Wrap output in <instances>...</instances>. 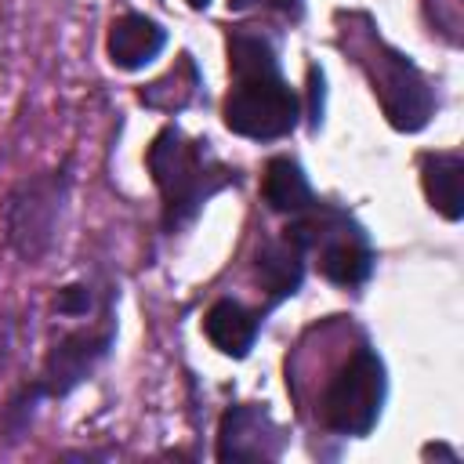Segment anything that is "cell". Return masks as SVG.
Returning <instances> with one entry per match:
<instances>
[{"mask_svg": "<svg viewBox=\"0 0 464 464\" xmlns=\"http://www.w3.org/2000/svg\"><path fill=\"white\" fill-rule=\"evenodd\" d=\"M228 69H232V91L225 98L228 130L243 138L272 141L297 127L301 102L283 80L276 51L265 36L246 29L228 33Z\"/></svg>", "mask_w": 464, "mask_h": 464, "instance_id": "cell-1", "label": "cell"}, {"mask_svg": "<svg viewBox=\"0 0 464 464\" xmlns=\"http://www.w3.org/2000/svg\"><path fill=\"white\" fill-rule=\"evenodd\" d=\"M149 170L163 196V225L167 232H178L188 225L203 203L228 188L236 181V170H228L207 141L185 138L178 127H163L149 145Z\"/></svg>", "mask_w": 464, "mask_h": 464, "instance_id": "cell-2", "label": "cell"}, {"mask_svg": "<svg viewBox=\"0 0 464 464\" xmlns=\"http://www.w3.org/2000/svg\"><path fill=\"white\" fill-rule=\"evenodd\" d=\"M362 29H341V44L355 54L359 69L370 76L373 83V94L388 116V123L395 130H420L428 120H431V109H435V98H431V87L428 80L420 76V69L399 54L395 47H388L366 18H359Z\"/></svg>", "mask_w": 464, "mask_h": 464, "instance_id": "cell-3", "label": "cell"}, {"mask_svg": "<svg viewBox=\"0 0 464 464\" xmlns=\"http://www.w3.org/2000/svg\"><path fill=\"white\" fill-rule=\"evenodd\" d=\"M286 232L304 246V254H315L319 272L337 286H359L373 268V250L362 228L330 203L312 199Z\"/></svg>", "mask_w": 464, "mask_h": 464, "instance_id": "cell-4", "label": "cell"}, {"mask_svg": "<svg viewBox=\"0 0 464 464\" xmlns=\"http://www.w3.org/2000/svg\"><path fill=\"white\" fill-rule=\"evenodd\" d=\"M384 402V362L370 348H355L323 395V420L337 435H366Z\"/></svg>", "mask_w": 464, "mask_h": 464, "instance_id": "cell-5", "label": "cell"}, {"mask_svg": "<svg viewBox=\"0 0 464 464\" xmlns=\"http://www.w3.org/2000/svg\"><path fill=\"white\" fill-rule=\"evenodd\" d=\"M65 170L54 174H40L22 181L4 210L7 221V243L14 246L18 257L25 261H40L47 254V246L54 243V225L62 214V199H65Z\"/></svg>", "mask_w": 464, "mask_h": 464, "instance_id": "cell-6", "label": "cell"}, {"mask_svg": "<svg viewBox=\"0 0 464 464\" xmlns=\"http://www.w3.org/2000/svg\"><path fill=\"white\" fill-rule=\"evenodd\" d=\"M283 450V435L257 406H232L221 417L218 460H272Z\"/></svg>", "mask_w": 464, "mask_h": 464, "instance_id": "cell-7", "label": "cell"}, {"mask_svg": "<svg viewBox=\"0 0 464 464\" xmlns=\"http://www.w3.org/2000/svg\"><path fill=\"white\" fill-rule=\"evenodd\" d=\"M105 348H109V330H105V334H87V330H83V334H69L62 344L51 348L40 388H44L47 395H65V392H72V388L94 370V362L105 355Z\"/></svg>", "mask_w": 464, "mask_h": 464, "instance_id": "cell-8", "label": "cell"}, {"mask_svg": "<svg viewBox=\"0 0 464 464\" xmlns=\"http://www.w3.org/2000/svg\"><path fill=\"white\" fill-rule=\"evenodd\" d=\"M163 44H167L163 25H156L145 14H120L112 22V29H109V44L105 47H109L112 65L141 69V65H149L163 51Z\"/></svg>", "mask_w": 464, "mask_h": 464, "instance_id": "cell-9", "label": "cell"}, {"mask_svg": "<svg viewBox=\"0 0 464 464\" xmlns=\"http://www.w3.org/2000/svg\"><path fill=\"white\" fill-rule=\"evenodd\" d=\"M254 272H257V283L272 297H286V294H294L301 286V276H304V246L290 232L279 236V239H268L257 250Z\"/></svg>", "mask_w": 464, "mask_h": 464, "instance_id": "cell-10", "label": "cell"}, {"mask_svg": "<svg viewBox=\"0 0 464 464\" xmlns=\"http://www.w3.org/2000/svg\"><path fill=\"white\" fill-rule=\"evenodd\" d=\"M460 181H464V160H460V152H424L420 156V185H424V196L450 221H457L464 214Z\"/></svg>", "mask_w": 464, "mask_h": 464, "instance_id": "cell-11", "label": "cell"}, {"mask_svg": "<svg viewBox=\"0 0 464 464\" xmlns=\"http://www.w3.org/2000/svg\"><path fill=\"white\" fill-rule=\"evenodd\" d=\"M203 330H207V337H210V344L218 352L243 359L250 352L254 337H257V315L246 312L239 301H228L225 297V301H214L210 304V312L203 319Z\"/></svg>", "mask_w": 464, "mask_h": 464, "instance_id": "cell-12", "label": "cell"}, {"mask_svg": "<svg viewBox=\"0 0 464 464\" xmlns=\"http://www.w3.org/2000/svg\"><path fill=\"white\" fill-rule=\"evenodd\" d=\"M261 196L272 210L279 214H301L308 203H312V185L304 178V170L286 160V156H276L268 160L265 167V178H261Z\"/></svg>", "mask_w": 464, "mask_h": 464, "instance_id": "cell-13", "label": "cell"}, {"mask_svg": "<svg viewBox=\"0 0 464 464\" xmlns=\"http://www.w3.org/2000/svg\"><path fill=\"white\" fill-rule=\"evenodd\" d=\"M196 91H199L196 62L188 54H181L167 76H160L149 87H141V102L152 105V109H163V112H178L196 98Z\"/></svg>", "mask_w": 464, "mask_h": 464, "instance_id": "cell-14", "label": "cell"}, {"mask_svg": "<svg viewBox=\"0 0 464 464\" xmlns=\"http://www.w3.org/2000/svg\"><path fill=\"white\" fill-rule=\"evenodd\" d=\"M424 4H428L431 25L457 44L460 40V25H464V0H424Z\"/></svg>", "mask_w": 464, "mask_h": 464, "instance_id": "cell-15", "label": "cell"}, {"mask_svg": "<svg viewBox=\"0 0 464 464\" xmlns=\"http://www.w3.org/2000/svg\"><path fill=\"white\" fill-rule=\"evenodd\" d=\"M228 7H232V11H250V7H272V11L286 14V18H301V11H304V0H228Z\"/></svg>", "mask_w": 464, "mask_h": 464, "instance_id": "cell-16", "label": "cell"}, {"mask_svg": "<svg viewBox=\"0 0 464 464\" xmlns=\"http://www.w3.org/2000/svg\"><path fill=\"white\" fill-rule=\"evenodd\" d=\"M54 304H58V312H65V315H83L87 304H91V294H87V286H65Z\"/></svg>", "mask_w": 464, "mask_h": 464, "instance_id": "cell-17", "label": "cell"}, {"mask_svg": "<svg viewBox=\"0 0 464 464\" xmlns=\"http://www.w3.org/2000/svg\"><path fill=\"white\" fill-rule=\"evenodd\" d=\"M312 127H319V98H323V72L312 65Z\"/></svg>", "mask_w": 464, "mask_h": 464, "instance_id": "cell-18", "label": "cell"}, {"mask_svg": "<svg viewBox=\"0 0 464 464\" xmlns=\"http://www.w3.org/2000/svg\"><path fill=\"white\" fill-rule=\"evenodd\" d=\"M185 4H188V7H207L210 0H185Z\"/></svg>", "mask_w": 464, "mask_h": 464, "instance_id": "cell-19", "label": "cell"}]
</instances>
